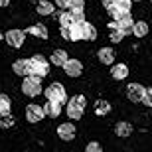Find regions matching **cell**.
I'll use <instances>...</instances> for the list:
<instances>
[{"instance_id":"cell-1","label":"cell","mask_w":152,"mask_h":152,"mask_svg":"<svg viewBox=\"0 0 152 152\" xmlns=\"http://www.w3.org/2000/svg\"><path fill=\"white\" fill-rule=\"evenodd\" d=\"M50 73V63H48V59H45L44 56H34L30 57V59H26V77H39L44 79L45 75Z\"/></svg>"},{"instance_id":"cell-2","label":"cell","mask_w":152,"mask_h":152,"mask_svg":"<svg viewBox=\"0 0 152 152\" xmlns=\"http://www.w3.org/2000/svg\"><path fill=\"white\" fill-rule=\"evenodd\" d=\"M85 105H87V101H85V97H83V95H75V97H71V99L67 101V117L71 118V121H79V118L83 117Z\"/></svg>"},{"instance_id":"cell-3","label":"cell","mask_w":152,"mask_h":152,"mask_svg":"<svg viewBox=\"0 0 152 152\" xmlns=\"http://www.w3.org/2000/svg\"><path fill=\"white\" fill-rule=\"evenodd\" d=\"M44 95L48 101L51 103H59V105H65L67 103V93H65V87L61 83H51L48 89L44 91Z\"/></svg>"},{"instance_id":"cell-4","label":"cell","mask_w":152,"mask_h":152,"mask_svg":"<svg viewBox=\"0 0 152 152\" xmlns=\"http://www.w3.org/2000/svg\"><path fill=\"white\" fill-rule=\"evenodd\" d=\"M22 93L28 97H38L42 93V79L39 77H24L22 83Z\"/></svg>"},{"instance_id":"cell-5","label":"cell","mask_w":152,"mask_h":152,"mask_svg":"<svg viewBox=\"0 0 152 152\" xmlns=\"http://www.w3.org/2000/svg\"><path fill=\"white\" fill-rule=\"evenodd\" d=\"M24 39H26V32H22V30H8L6 32V42L12 45V48H22Z\"/></svg>"},{"instance_id":"cell-6","label":"cell","mask_w":152,"mask_h":152,"mask_svg":"<svg viewBox=\"0 0 152 152\" xmlns=\"http://www.w3.org/2000/svg\"><path fill=\"white\" fill-rule=\"evenodd\" d=\"M44 117H45V115H44L42 105L30 103L28 107H26V121H30V123H38V121H42Z\"/></svg>"},{"instance_id":"cell-7","label":"cell","mask_w":152,"mask_h":152,"mask_svg":"<svg viewBox=\"0 0 152 152\" xmlns=\"http://www.w3.org/2000/svg\"><path fill=\"white\" fill-rule=\"evenodd\" d=\"M144 87H142L140 83H130L129 87H126V97H129L132 103H140L142 97H144Z\"/></svg>"},{"instance_id":"cell-8","label":"cell","mask_w":152,"mask_h":152,"mask_svg":"<svg viewBox=\"0 0 152 152\" xmlns=\"http://www.w3.org/2000/svg\"><path fill=\"white\" fill-rule=\"evenodd\" d=\"M63 71H65V75H69V77H79L81 71H83V65H81L79 59H67V61L63 63Z\"/></svg>"},{"instance_id":"cell-9","label":"cell","mask_w":152,"mask_h":152,"mask_svg":"<svg viewBox=\"0 0 152 152\" xmlns=\"http://www.w3.org/2000/svg\"><path fill=\"white\" fill-rule=\"evenodd\" d=\"M57 136L61 140H73L75 138V124L73 123H63L57 126Z\"/></svg>"},{"instance_id":"cell-10","label":"cell","mask_w":152,"mask_h":152,"mask_svg":"<svg viewBox=\"0 0 152 152\" xmlns=\"http://www.w3.org/2000/svg\"><path fill=\"white\" fill-rule=\"evenodd\" d=\"M132 26H134V22H132V16H130V14H124L121 20H117V22H115V28L121 30L124 36L132 34Z\"/></svg>"},{"instance_id":"cell-11","label":"cell","mask_w":152,"mask_h":152,"mask_svg":"<svg viewBox=\"0 0 152 152\" xmlns=\"http://www.w3.org/2000/svg\"><path fill=\"white\" fill-rule=\"evenodd\" d=\"M95 38H97L95 26H91L89 22H81V39H85V42H93Z\"/></svg>"},{"instance_id":"cell-12","label":"cell","mask_w":152,"mask_h":152,"mask_svg":"<svg viewBox=\"0 0 152 152\" xmlns=\"http://www.w3.org/2000/svg\"><path fill=\"white\" fill-rule=\"evenodd\" d=\"M42 109H44L45 117H51V118L59 117V113H61V105L59 103H51V101H45V105H42Z\"/></svg>"},{"instance_id":"cell-13","label":"cell","mask_w":152,"mask_h":152,"mask_svg":"<svg viewBox=\"0 0 152 152\" xmlns=\"http://www.w3.org/2000/svg\"><path fill=\"white\" fill-rule=\"evenodd\" d=\"M97 56H99V61L105 63V65H113L115 63V51L111 48H101Z\"/></svg>"},{"instance_id":"cell-14","label":"cell","mask_w":152,"mask_h":152,"mask_svg":"<svg viewBox=\"0 0 152 152\" xmlns=\"http://www.w3.org/2000/svg\"><path fill=\"white\" fill-rule=\"evenodd\" d=\"M115 132H117V136H121V138H126V136H130V132H132V124L126 123V121H121V123H117V126H115Z\"/></svg>"},{"instance_id":"cell-15","label":"cell","mask_w":152,"mask_h":152,"mask_svg":"<svg viewBox=\"0 0 152 152\" xmlns=\"http://www.w3.org/2000/svg\"><path fill=\"white\" fill-rule=\"evenodd\" d=\"M111 75H113V79L121 81V79H124L129 75V67H126L124 63H117V65H113V69H111Z\"/></svg>"},{"instance_id":"cell-16","label":"cell","mask_w":152,"mask_h":152,"mask_svg":"<svg viewBox=\"0 0 152 152\" xmlns=\"http://www.w3.org/2000/svg\"><path fill=\"white\" fill-rule=\"evenodd\" d=\"M28 34L45 39V38H48V28H45L44 24H34V26H30V28H28Z\"/></svg>"},{"instance_id":"cell-17","label":"cell","mask_w":152,"mask_h":152,"mask_svg":"<svg viewBox=\"0 0 152 152\" xmlns=\"http://www.w3.org/2000/svg\"><path fill=\"white\" fill-rule=\"evenodd\" d=\"M69 57H67V53L63 50H56L53 53H51V63L53 65H57V67H63V63L67 61Z\"/></svg>"},{"instance_id":"cell-18","label":"cell","mask_w":152,"mask_h":152,"mask_svg":"<svg viewBox=\"0 0 152 152\" xmlns=\"http://www.w3.org/2000/svg\"><path fill=\"white\" fill-rule=\"evenodd\" d=\"M10 107H12L10 97L4 95V93H0V117H6V115H10Z\"/></svg>"},{"instance_id":"cell-19","label":"cell","mask_w":152,"mask_h":152,"mask_svg":"<svg viewBox=\"0 0 152 152\" xmlns=\"http://www.w3.org/2000/svg\"><path fill=\"white\" fill-rule=\"evenodd\" d=\"M36 10H38V14H42V16H50L51 12H53V4L48 2V0H39L38 6H36Z\"/></svg>"},{"instance_id":"cell-20","label":"cell","mask_w":152,"mask_h":152,"mask_svg":"<svg viewBox=\"0 0 152 152\" xmlns=\"http://www.w3.org/2000/svg\"><path fill=\"white\" fill-rule=\"evenodd\" d=\"M132 34H134L136 38H144V36L148 34V24L146 22H134V26H132Z\"/></svg>"},{"instance_id":"cell-21","label":"cell","mask_w":152,"mask_h":152,"mask_svg":"<svg viewBox=\"0 0 152 152\" xmlns=\"http://www.w3.org/2000/svg\"><path fill=\"white\" fill-rule=\"evenodd\" d=\"M107 12L111 14V18H113V22H117V20H121V18H123L124 14H130V12H124V10H121V8H117L115 4L107 6Z\"/></svg>"},{"instance_id":"cell-22","label":"cell","mask_w":152,"mask_h":152,"mask_svg":"<svg viewBox=\"0 0 152 152\" xmlns=\"http://www.w3.org/2000/svg\"><path fill=\"white\" fill-rule=\"evenodd\" d=\"M95 113L105 117V115L111 113V103L109 101H97V107H95Z\"/></svg>"},{"instance_id":"cell-23","label":"cell","mask_w":152,"mask_h":152,"mask_svg":"<svg viewBox=\"0 0 152 152\" xmlns=\"http://www.w3.org/2000/svg\"><path fill=\"white\" fill-rule=\"evenodd\" d=\"M67 10L69 12H83L85 10V0H69V4H67Z\"/></svg>"},{"instance_id":"cell-24","label":"cell","mask_w":152,"mask_h":152,"mask_svg":"<svg viewBox=\"0 0 152 152\" xmlns=\"http://www.w3.org/2000/svg\"><path fill=\"white\" fill-rule=\"evenodd\" d=\"M12 69H14V73L20 75V77H26V59H16L14 61V65H12Z\"/></svg>"},{"instance_id":"cell-25","label":"cell","mask_w":152,"mask_h":152,"mask_svg":"<svg viewBox=\"0 0 152 152\" xmlns=\"http://www.w3.org/2000/svg\"><path fill=\"white\" fill-rule=\"evenodd\" d=\"M69 30H71V42H81V22L69 26Z\"/></svg>"},{"instance_id":"cell-26","label":"cell","mask_w":152,"mask_h":152,"mask_svg":"<svg viewBox=\"0 0 152 152\" xmlns=\"http://www.w3.org/2000/svg\"><path fill=\"white\" fill-rule=\"evenodd\" d=\"M59 24L61 26H73V14L71 12H63V14H59Z\"/></svg>"},{"instance_id":"cell-27","label":"cell","mask_w":152,"mask_h":152,"mask_svg":"<svg viewBox=\"0 0 152 152\" xmlns=\"http://www.w3.org/2000/svg\"><path fill=\"white\" fill-rule=\"evenodd\" d=\"M130 2H132V0H115L113 4L117 6V8H121V10H124V12H130Z\"/></svg>"},{"instance_id":"cell-28","label":"cell","mask_w":152,"mask_h":152,"mask_svg":"<svg viewBox=\"0 0 152 152\" xmlns=\"http://www.w3.org/2000/svg\"><path fill=\"white\" fill-rule=\"evenodd\" d=\"M123 38H124V34L121 32V30H117V28H113V30H111V42L118 44V42H123Z\"/></svg>"},{"instance_id":"cell-29","label":"cell","mask_w":152,"mask_h":152,"mask_svg":"<svg viewBox=\"0 0 152 152\" xmlns=\"http://www.w3.org/2000/svg\"><path fill=\"white\" fill-rule=\"evenodd\" d=\"M85 152H103V146L101 144H99V142H89V144H87V148H85Z\"/></svg>"},{"instance_id":"cell-30","label":"cell","mask_w":152,"mask_h":152,"mask_svg":"<svg viewBox=\"0 0 152 152\" xmlns=\"http://www.w3.org/2000/svg\"><path fill=\"white\" fill-rule=\"evenodd\" d=\"M142 105H146V107H152V89H146L144 91V97H142Z\"/></svg>"},{"instance_id":"cell-31","label":"cell","mask_w":152,"mask_h":152,"mask_svg":"<svg viewBox=\"0 0 152 152\" xmlns=\"http://www.w3.org/2000/svg\"><path fill=\"white\" fill-rule=\"evenodd\" d=\"M12 124H14V118H12L10 115H6V117H2V121H0V126H2V129H10Z\"/></svg>"},{"instance_id":"cell-32","label":"cell","mask_w":152,"mask_h":152,"mask_svg":"<svg viewBox=\"0 0 152 152\" xmlns=\"http://www.w3.org/2000/svg\"><path fill=\"white\" fill-rule=\"evenodd\" d=\"M61 38L65 39V42H71V30H69V26H61Z\"/></svg>"},{"instance_id":"cell-33","label":"cell","mask_w":152,"mask_h":152,"mask_svg":"<svg viewBox=\"0 0 152 152\" xmlns=\"http://www.w3.org/2000/svg\"><path fill=\"white\" fill-rule=\"evenodd\" d=\"M71 14H73V12H71ZM73 22H75V24L85 22V14H83V12H75V14H73Z\"/></svg>"},{"instance_id":"cell-34","label":"cell","mask_w":152,"mask_h":152,"mask_svg":"<svg viewBox=\"0 0 152 152\" xmlns=\"http://www.w3.org/2000/svg\"><path fill=\"white\" fill-rule=\"evenodd\" d=\"M67 4H69V0H56V6H57V8H63V10H65V8H67Z\"/></svg>"},{"instance_id":"cell-35","label":"cell","mask_w":152,"mask_h":152,"mask_svg":"<svg viewBox=\"0 0 152 152\" xmlns=\"http://www.w3.org/2000/svg\"><path fill=\"white\" fill-rule=\"evenodd\" d=\"M8 4H10V0H0V8H6Z\"/></svg>"},{"instance_id":"cell-36","label":"cell","mask_w":152,"mask_h":152,"mask_svg":"<svg viewBox=\"0 0 152 152\" xmlns=\"http://www.w3.org/2000/svg\"><path fill=\"white\" fill-rule=\"evenodd\" d=\"M113 2H115V0H103V4H105V6H111Z\"/></svg>"},{"instance_id":"cell-37","label":"cell","mask_w":152,"mask_h":152,"mask_svg":"<svg viewBox=\"0 0 152 152\" xmlns=\"http://www.w3.org/2000/svg\"><path fill=\"white\" fill-rule=\"evenodd\" d=\"M0 38H2V32H0Z\"/></svg>"},{"instance_id":"cell-38","label":"cell","mask_w":152,"mask_h":152,"mask_svg":"<svg viewBox=\"0 0 152 152\" xmlns=\"http://www.w3.org/2000/svg\"><path fill=\"white\" fill-rule=\"evenodd\" d=\"M134 2H140V0H134Z\"/></svg>"},{"instance_id":"cell-39","label":"cell","mask_w":152,"mask_h":152,"mask_svg":"<svg viewBox=\"0 0 152 152\" xmlns=\"http://www.w3.org/2000/svg\"><path fill=\"white\" fill-rule=\"evenodd\" d=\"M150 2H152V0H150Z\"/></svg>"}]
</instances>
